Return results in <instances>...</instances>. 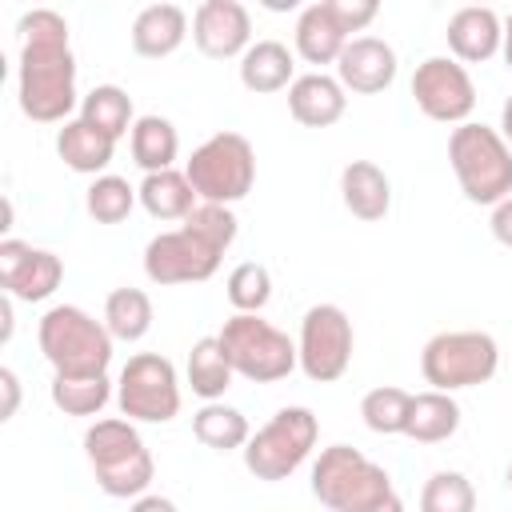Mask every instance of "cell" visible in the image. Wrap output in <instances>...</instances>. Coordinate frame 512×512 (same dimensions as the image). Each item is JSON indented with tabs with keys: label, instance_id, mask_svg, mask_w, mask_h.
<instances>
[{
	"label": "cell",
	"instance_id": "obj_1",
	"mask_svg": "<svg viewBox=\"0 0 512 512\" xmlns=\"http://www.w3.org/2000/svg\"><path fill=\"white\" fill-rule=\"evenodd\" d=\"M20 68L16 96L20 112L36 124H64L76 108V56L68 44V20L36 4L20 16Z\"/></svg>",
	"mask_w": 512,
	"mask_h": 512
},
{
	"label": "cell",
	"instance_id": "obj_2",
	"mask_svg": "<svg viewBox=\"0 0 512 512\" xmlns=\"http://www.w3.org/2000/svg\"><path fill=\"white\" fill-rule=\"evenodd\" d=\"M236 240V212L232 204L200 200L180 228H168L148 240L144 248V276L160 288L168 284H204L216 276L224 252Z\"/></svg>",
	"mask_w": 512,
	"mask_h": 512
},
{
	"label": "cell",
	"instance_id": "obj_3",
	"mask_svg": "<svg viewBox=\"0 0 512 512\" xmlns=\"http://www.w3.org/2000/svg\"><path fill=\"white\" fill-rule=\"evenodd\" d=\"M312 496L332 512H400L392 476L352 444H328L312 464Z\"/></svg>",
	"mask_w": 512,
	"mask_h": 512
},
{
	"label": "cell",
	"instance_id": "obj_4",
	"mask_svg": "<svg viewBox=\"0 0 512 512\" xmlns=\"http://www.w3.org/2000/svg\"><path fill=\"white\" fill-rule=\"evenodd\" d=\"M84 456L92 464L100 492L112 500H136L140 492H148V484L156 476L152 452H148L144 436L136 432V420H128L124 412L96 420L84 432Z\"/></svg>",
	"mask_w": 512,
	"mask_h": 512
},
{
	"label": "cell",
	"instance_id": "obj_5",
	"mask_svg": "<svg viewBox=\"0 0 512 512\" xmlns=\"http://www.w3.org/2000/svg\"><path fill=\"white\" fill-rule=\"evenodd\" d=\"M448 164L468 204L492 208L496 200L512 196V144L500 128L464 120L448 136Z\"/></svg>",
	"mask_w": 512,
	"mask_h": 512
},
{
	"label": "cell",
	"instance_id": "obj_6",
	"mask_svg": "<svg viewBox=\"0 0 512 512\" xmlns=\"http://www.w3.org/2000/svg\"><path fill=\"white\" fill-rule=\"evenodd\" d=\"M112 340L116 336L108 332V324L76 304H56L36 324V344L44 360L52 364V372H68V376L108 372Z\"/></svg>",
	"mask_w": 512,
	"mask_h": 512
},
{
	"label": "cell",
	"instance_id": "obj_7",
	"mask_svg": "<svg viewBox=\"0 0 512 512\" xmlns=\"http://www.w3.org/2000/svg\"><path fill=\"white\" fill-rule=\"evenodd\" d=\"M216 336H220L236 376H244L252 384H276L300 368L296 340L288 332H280L276 324H268L260 312H232Z\"/></svg>",
	"mask_w": 512,
	"mask_h": 512
},
{
	"label": "cell",
	"instance_id": "obj_8",
	"mask_svg": "<svg viewBox=\"0 0 512 512\" xmlns=\"http://www.w3.org/2000/svg\"><path fill=\"white\" fill-rule=\"evenodd\" d=\"M320 440V420L312 408L304 404H288L280 408L264 428H256L248 436V444L240 448L244 452V468L264 480V484H276V480H288L316 448Z\"/></svg>",
	"mask_w": 512,
	"mask_h": 512
},
{
	"label": "cell",
	"instance_id": "obj_9",
	"mask_svg": "<svg viewBox=\"0 0 512 512\" xmlns=\"http://www.w3.org/2000/svg\"><path fill=\"white\" fill-rule=\"evenodd\" d=\"M496 368H500V344L480 328L436 332L420 348V376L428 388H440V392L488 384Z\"/></svg>",
	"mask_w": 512,
	"mask_h": 512
},
{
	"label": "cell",
	"instance_id": "obj_10",
	"mask_svg": "<svg viewBox=\"0 0 512 512\" xmlns=\"http://www.w3.org/2000/svg\"><path fill=\"white\" fill-rule=\"evenodd\" d=\"M192 188L200 200L212 204H236L252 192L256 184V152L248 144V136L240 132H216L208 136L184 164Z\"/></svg>",
	"mask_w": 512,
	"mask_h": 512
},
{
	"label": "cell",
	"instance_id": "obj_11",
	"mask_svg": "<svg viewBox=\"0 0 512 512\" xmlns=\"http://www.w3.org/2000/svg\"><path fill=\"white\" fill-rule=\"evenodd\" d=\"M116 404L136 424H168L180 412V376L168 356L160 352H136L120 368L116 380Z\"/></svg>",
	"mask_w": 512,
	"mask_h": 512
},
{
	"label": "cell",
	"instance_id": "obj_12",
	"mask_svg": "<svg viewBox=\"0 0 512 512\" xmlns=\"http://www.w3.org/2000/svg\"><path fill=\"white\" fill-rule=\"evenodd\" d=\"M352 348H356V332L340 304H312L300 316L296 352H300V372L308 380L316 384L340 380L352 364Z\"/></svg>",
	"mask_w": 512,
	"mask_h": 512
},
{
	"label": "cell",
	"instance_id": "obj_13",
	"mask_svg": "<svg viewBox=\"0 0 512 512\" xmlns=\"http://www.w3.org/2000/svg\"><path fill=\"white\" fill-rule=\"evenodd\" d=\"M412 100L436 124H464L476 108V84L456 56H428L412 72Z\"/></svg>",
	"mask_w": 512,
	"mask_h": 512
},
{
	"label": "cell",
	"instance_id": "obj_14",
	"mask_svg": "<svg viewBox=\"0 0 512 512\" xmlns=\"http://www.w3.org/2000/svg\"><path fill=\"white\" fill-rule=\"evenodd\" d=\"M64 280V260L48 248H32L16 236L0 240V288L24 304L48 300Z\"/></svg>",
	"mask_w": 512,
	"mask_h": 512
},
{
	"label": "cell",
	"instance_id": "obj_15",
	"mask_svg": "<svg viewBox=\"0 0 512 512\" xmlns=\"http://www.w3.org/2000/svg\"><path fill=\"white\" fill-rule=\"evenodd\" d=\"M192 44L208 60H236L252 44V16L240 0H204L192 16Z\"/></svg>",
	"mask_w": 512,
	"mask_h": 512
},
{
	"label": "cell",
	"instance_id": "obj_16",
	"mask_svg": "<svg viewBox=\"0 0 512 512\" xmlns=\"http://www.w3.org/2000/svg\"><path fill=\"white\" fill-rule=\"evenodd\" d=\"M336 76L348 92L376 96L396 80V48L380 36H348L336 60Z\"/></svg>",
	"mask_w": 512,
	"mask_h": 512
},
{
	"label": "cell",
	"instance_id": "obj_17",
	"mask_svg": "<svg viewBox=\"0 0 512 512\" xmlns=\"http://www.w3.org/2000/svg\"><path fill=\"white\" fill-rule=\"evenodd\" d=\"M444 36H448V52L460 64H484L504 44V20L488 4H464L448 16Z\"/></svg>",
	"mask_w": 512,
	"mask_h": 512
},
{
	"label": "cell",
	"instance_id": "obj_18",
	"mask_svg": "<svg viewBox=\"0 0 512 512\" xmlns=\"http://www.w3.org/2000/svg\"><path fill=\"white\" fill-rule=\"evenodd\" d=\"M288 112L304 128H332L348 112V88L340 84V76L304 72L288 84Z\"/></svg>",
	"mask_w": 512,
	"mask_h": 512
},
{
	"label": "cell",
	"instance_id": "obj_19",
	"mask_svg": "<svg viewBox=\"0 0 512 512\" xmlns=\"http://www.w3.org/2000/svg\"><path fill=\"white\" fill-rule=\"evenodd\" d=\"M128 40H132V52L136 56L164 60V56H172L188 40V12L180 4H168V0L148 4V8L136 12Z\"/></svg>",
	"mask_w": 512,
	"mask_h": 512
},
{
	"label": "cell",
	"instance_id": "obj_20",
	"mask_svg": "<svg viewBox=\"0 0 512 512\" xmlns=\"http://www.w3.org/2000/svg\"><path fill=\"white\" fill-rule=\"evenodd\" d=\"M340 200L356 220L376 224L392 208V180L372 160H348L340 172Z\"/></svg>",
	"mask_w": 512,
	"mask_h": 512
},
{
	"label": "cell",
	"instance_id": "obj_21",
	"mask_svg": "<svg viewBox=\"0 0 512 512\" xmlns=\"http://www.w3.org/2000/svg\"><path fill=\"white\" fill-rule=\"evenodd\" d=\"M112 152H116V140L96 124H88L84 116H68L64 128L56 132V156L80 176H100L112 164Z\"/></svg>",
	"mask_w": 512,
	"mask_h": 512
},
{
	"label": "cell",
	"instance_id": "obj_22",
	"mask_svg": "<svg viewBox=\"0 0 512 512\" xmlns=\"http://www.w3.org/2000/svg\"><path fill=\"white\" fill-rule=\"evenodd\" d=\"M292 44H296V56L304 64H336L344 44H348V32L340 28V20L324 8V4H308L300 16H296V32H292Z\"/></svg>",
	"mask_w": 512,
	"mask_h": 512
},
{
	"label": "cell",
	"instance_id": "obj_23",
	"mask_svg": "<svg viewBox=\"0 0 512 512\" xmlns=\"http://www.w3.org/2000/svg\"><path fill=\"white\" fill-rule=\"evenodd\" d=\"M296 80V56L280 40H252L240 56V84L256 96L280 92Z\"/></svg>",
	"mask_w": 512,
	"mask_h": 512
},
{
	"label": "cell",
	"instance_id": "obj_24",
	"mask_svg": "<svg viewBox=\"0 0 512 512\" xmlns=\"http://www.w3.org/2000/svg\"><path fill=\"white\" fill-rule=\"evenodd\" d=\"M140 208L152 216V220H184L200 196L188 180V172H176V168H160V172H144L140 180Z\"/></svg>",
	"mask_w": 512,
	"mask_h": 512
},
{
	"label": "cell",
	"instance_id": "obj_25",
	"mask_svg": "<svg viewBox=\"0 0 512 512\" xmlns=\"http://www.w3.org/2000/svg\"><path fill=\"white\" fill-rule=\"evenodd\" d=\"M460 428V404L452 400V392L428 388L412 396V412H408V428L404 436L416 444H440L448 436H456Z\"/></svg>",
	"mask_w": 512,
	"mask_h": 512
},
{
	"label": "cell",
	"instance_id": "obj_26",
	"mask_svg": "<svg viewBox=\"0 0 512 512\" xmlns=\"http://www.w3.org/2000/svg\"><path fill=\"white\" fill-rule=\"evenodd\" d=\"M184 376H188V388L200 396V400H220L228 388H232V360L220 344V336H200L188 352V364H184Z\"/></svg>",
	"mask_w": 512,
	"mask_h": 512
},
{
	"label": "cell",
	"instance_id": "obj_27",
	"mask_svg": "<svg viewBox=\"0 0 512 512\" xmlns=\"http://www.w3.org/2000/svg\"><path fill=\"white\" fill-rule=\"evenodd\" d=\"M192 436L212 452H236L248 444L252 428H248V416L240 408L224 404V396H220V400L200 404V412L192 416Z\"/></svg>",
	"mask_w": 512,
	"mask_h": 512
},
{
	"label": "cell",
	"instance_id": "obj_28",
	"mask_svg": "<svg viewBox=\"0 0 512 512\" xmlns=\"http://www.w3.org/2000/svg\"><path fill=\"white\" fill-rule=\"evenodd\" d=\"M128 148H132V160L144 168V172H160V168H172L176 152H180V136H176V124L168 116H136L132 132H128Z\"/></svg>",
	"mask_w": 512,
	"mask_h": 512
},
{
	"label": "cell",
	"instance_id": "obj_29",
	"mask_svg": "<svg viewBox=\"0 0 512 512\" xmlns=\"http://www.w3.org/2000/svg\"><path fill=\"white\" fill-rule=\"evenodd\" d=\"M48 396L64 416H100L104 404L112 400V380H108V372H92V376L52 372Z\"/></svg>",
	"mask_w": 512,
	"mask_h": 512
},
{
	"label": "cell",
	"instance_id": "obj_30",
	"mask_svg": "<svg viewBox=\"0 0 512 512\" xmlns=\"http://www.w3.org/2000/svg\"><path fill=\"white\" fill-rule=\"evenodd\" d=\"M104 324L116 340L136 344L152 328V300L144 288H112L104 300Z\"/></svg>",
	"mask_w": 512,
	"mask_h": 512
},
{
	"label": "cell",
	"instance_id": "obj_31",
	"mask_svg": "<svg viewBox=\"0 0 512 512\" xmlns=\"http://www.w3.org/2000/svg\"><path fill=\"white\" fill-rule=\"evenodd\" d=\"M80 116H84L88 124H96L100 132H108L112 140L128 136L132 124H136L132 96H128L120 84H96L88 96H80Z\"/></svg>",
	"mask_w": 512,
	"mask_h": 512
},
{
	"label": "cell",
	"instance_id": "obj_32",
	"mask_svg": "<svg viewBox=\"0 0 512 512\" xmlns=\"http://www.w3.org/2000/svg\"><path fill=\"white\" fill-rule=\"evenodd\" d=\"M408 412H412V392H404L396 384H380V388L364 392V400H360V420L376 436H404Z\"/></svg>",
	"mask_w": 512,
	"mask_h": 512
},
{
	"label": "cell",
	"instance_id": "obj_33",
	"mask_svg": "<svg viewBox=\"0 0 512 512\" xmlns=\"http://www.w3.org/2000/svg\"><path fill=\"white\" fill-rule=\"evenodd\" d=\"M136 200H140V192L124 176H112V172L92 176V184L84 192V208H88V216L96 224H120V220H128V212L136 208Z\"/></svg>",
	"mask_w": 512,
	"mask_h": 512
},
{
	"label": "cell",
	"instance_id": "obj_34",
	"mask_svg": "<svg viewBox=\"0 0 512 512\" xmlns=\"http://www.w3.org/2000/svg\"><path fill=\"white\" fill-rule=\"evenodd\" d=\"M224 296L236 312H264L272 300V272L260 260H244L228 272L224 280Z\"/></svg>",
	"mask_w": 512,
	"mask_h": 512
},
{
	"label": "cell",
	"instance_id": "obj_35",
	"mask_svg": "<svg viewBox=\"0 0 512 512\" xmlns=\"http://www.w3.org/2000/svg\"><path fill=\"white\" fill-rule=\"evenodd\" d=\"M420 508L424 512H472L476 508V488L464 472L440 468L428 476L424 492H420Z\"/></svg>",
	"mask_w": 512,
	"mask_h": 512
},
{
	"label": "cell",
	"instance_id": "obj_36",
	"mask_svg": "<svg viewBox=\"0 0 512 512\" xmlns=\"http://www.w3.org/2000/svg\"><path fill=\"white\" fill-rule=\"evenodd\" d=\"M336 20L340 28L352 36V32H364L376 16H380V0H320Z\"/></svg>",
	"mask_w": 512,
	"mask_h": 512
},
{
	"label": "cell",
	"instance_id": "obj_37",
	"mask_svg": "<svg viewBox=\"0 0 512 512\" xmlns=\"http://www.w3.org/2000/svg\"><path fill=\"white\" fill-rule=\"evenodd\" d=\"M488 228H492V236H496V244H504V248H512V196H504V200H496V204H492V216H488Z\"/></svg>",
	"mask_w": 512,
	"mask_h": 512
},
{
	"label": "cell",
	"instance_id": "obj_38",
	"mask_svg": "<svg viewBox=\"0 0 512 512\" xmlns=\"http://www.w3.org/2000/svg\"><path fill=\"white\" fill-rule=\"evenodd\" d=\"M0 388H4V408H0V420H12L16 408H20V376L12 368H0Z\"/></svg>",
	"mask_w": 512,
	"mask_h": 512
},
{
	"label": "cell",
	"instance_id": "obj_39",
	"mask_svg": "<svg viewBox=\"0 0 512 512\" xmlns=\"http://www.w3.org/2000/svg\"><path fill=\"white\" fill-rule=\"evenodd\" d=\"M128 504H132L136 512H172V508H176L168 496H144V492H140L136 500H128Z\"/></svg>",
	"mask_w": 512,
	"mask_h": 512
},
{
	"label": "cell",
	"instance_id": "obj_40",
	"mask_svg": "<svg viewBox=\"0 0 512 512\" xmlns=\"http://www.w3.org/2000/svg\"><path fill=\"white\" fill-rule=\"evenodd\" d=\"M500 132H504V140L512 144V96H508L504 108H500Z\"/></svg>",
	"mask_w": 512,
	"mask_h": 512
},
{
	"label": "cell",
	"instance_id": "obj_41",
	"mask_svg": "<svg viewBox=\"0 0 512 512\" xmlns=\"http://www.w3.org/2000/svg\"><path fill=\"white\" fill-rule=\"evenodd\" d=\"M500 52H504V64L512 68V12H508V20H504V44H500Z\"/></svg>",
	"mask_w": 512,
	"mask_h": 512
},
{
	"label": "cell",
	"instance_id": "obj_42",
	"mask_svg": "<svg viewBox=\"0 0 512 512\" xmlns=\"http://www.w3.org/2000/svg\"><path fill=\"white\" fill-rule=\"evenodd\" d=\"M268 12H292V8H300L304 0H260Z\"/></svg>",
	"mask_w": 512,
	"mask_h": 512
},
{
	"label": "cell",
	"instance_id": "obj_43",
	"mask_svg": "<svg viewBox=\"0 0 512 512\" xmlns=\"http://www.w3.org/2000/svg\"><path fill=\"white\" fill-rule=\"evenodd\" d=\"M504 484H508V492H512V460H508V468H504Z\"/></svg>",
	"mask_w": 512,
	"mask_h": 512
},
{
	"label": "cell",
	"instance_id": "obj_44",
	"mask_svg": "<svg viewBox=\"0 0 512 512\" xmlns=\"http://www.w3.org/2000/svg\"><path fill=\"white\" fill-rule=\"evenodd\" d=\"M468 4H484V0H468Z\"/></svg>",
	"mask_w": 512,
	"mask_h": 512
}]
</instances>
